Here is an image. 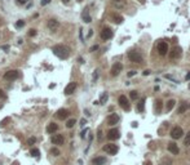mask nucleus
<instances>
[{
    "label": "nucleus",
    "instance_id": "1",
    "mask_svg": "<svg viewBox=\"0 0 190 165\" xmlns=\"http://www.w3.org/2000/svg\"><path fill=\"white\" fill-rule=\"evenodd\" d=\"M52 52H53V54L57 56L61 59H66L70 56V49L66 45H62V44H57V45H54L52 48Z\"/></svg>",
    "mask_w": 190,
    "mask_h": 165
},
{
    "label": "nucleus",
    "instance_id": "2",
    "mask_svg": "<svg viewBox=\"0 0 190 165\" xmlns=\"http://www.w3.org/2000/svg\"><path fill=\"white\" fill-rule=\"evenodd\" d=\"M104 151L109 155H116L119 151V147L114 143H109V145H105L104 146Z\"/></svg>",
    "mask_w": 190,
    "mask_h": 165
},
{
    "label": "nucleus",
    "instance_id": "3",
    "mask_svg": "<svg viewBox=\"0 0 190 165\" xmlns=\"http://www.w3.org/2000/svg\"><path fill=\"white\" fill-rule=\"evenodd\" d=\"M128 58L131 59V62H134V63H141L142 62V56L138 53V52H128Z\"/></svg>",
    "mask_w": 190,
    "mask_h": 165
},
{
    "label": "nucleus",
    "instance_id": "4",
    "mask_svg": "<svg viewBox=\"0 0 190 165\" xmlns=\"http://www.w3.org/2000/svg\"><path fill=\"white\" fill-rule=\"evenodd\" d=\"M18 76H20V72H18L17 70H9V71H6V72L4 74V79H5V80H9V81L16 80Z\"/></svg>",
    "mask_w": 190,
    "mask_h": 165
},
{
    "label": "nucleus",
    "instance_id": "5",
    "mask_svg": "<svg viewBox=\"0 0 190 165\" xmlns=\"http://www.w3.org/2000/svg\"><path fill=\"white\" fill-rule=\"evenodd\" d=\"M118 102H119V104H120V107L123 108L124 111H130V110H131L130 102H128V99H127L126 95H120L119 99H118Z\"/></svg>",
    "mask_w": 190,
    "mask_h": 165
},
{
    "label": "nucleus",
    "instance_id": "6",
    "mask_svg": "<svg viewBox=\"0 0 190 165\" xmlns=\"http://www.w3.org/2000/svg\"><path fill=\"white\" fill-rule=\"evenodd\" d=\"M182 134H184V132H182V128H180V126H174L171 130V137L173 139H180L182 137Z\"/></svg>",
    "mask_w": 190,
    "mask_h": 165
},
{
    "label": "nucleus",
    "instance_id": "7",
    "mask_svg": "<svg viewBox=\"0 0 190 165\" xmlns=\"http://www.w3.org/2000/svg\"><path fill=\"white\" fill-rule=\"evenodd\" d=\"M108 138H109L110 141H116V139H119V138H120V132H119V129L114 128V129L109 130V133H108Z\"/></svg>",
    "mask_w": 190,
    "mask_h": 165
},
{
    "label": "nucleus",
    "instance_id": "8",
    "mask_svg": "<svg viewBox=\"0 0 190 165\" xmlns=\"http://www.w3.org/2000/svg\"><path fill=\"white\" fill-rule=\"evenodd\" d=\"M112 30L111 28H109V27H105L102 31H101V39L102 40H109V39H111L112 37Z\"/></svg>",
    "mask_w": 190,
    "mask_h": 165
},
{
    "label": "nucleus",
    "instance_id": "9",
    "mask_svg": "<svg viewBox=\"0 0 190 165\" xmlns=\"http://www.w3.org/2000/svg\"><path fill=\"white\" fill-rule=\"evenodd\" d=\"M52 143L53 145H57V146H61V145H64V142H65V138L62 134H54V136L52 137Z\"/></svg>",
    "mask_w": 190,
    "mask_h": 165
},
{
    "label": "nucleus",
    "instance_id": "10",
    "mask_svg": "<svg viewBox=\"0 0 190 165\" xmlns=\"http://www.w3.org/2000/svg\"><path fill=\"white\" fill-rule=\"evenodd\" d=\"M158 52L160 56H166L167 52H168V44H167L166 41H160L158 44Z\"/></svg>",
    "mask_w": 190,
    "mask_h": 165
},
{
    "label": "nucleus",
    "instance_id": "11",
    "mask_svg": "<svg viewBox=\"0 0 190 165\" xmlns=\"http://www.w3.org/2000/svg\"><path fill=\"white\" fill-rule=\"evenodd\" d=\"M48 28L50 30V31H53V32H56L57 30H58V27H60V22L57 21V19H49L48 21Z\"/></svg>",
    "mask_w": 190,
    "mask_h": 165
},
{
    "label": "nucleus",
    "instance_id": "12",
    "mask_svg": "<svg viewBox=\"0 0 190 165\" xmlns=\"http://www.w3.org/2000/svg\"><path fill=\"white\" fill-rule=\"evenodd\" d=\"M75 89H76V82H75V81L69 82V84L66 85V88H65V94H66V95L72 94V93L75 92Z\"/></svg>",
    "mask_w": 190,
    "mask_h": 165
},
{
    "label": "nucleus",
    "instance_id": "13",
    "mask_svg": "<svg viewBox=\"0 0 190 165\" xmlns=\"http://www.w3.org/2000/svg\"><path fill=\"white\" fill-rule=\"evenodd\" d=\"M69 114H70V112L67 111V110H65V108H60V110L56 112V117L60 119V120H65L67 116H69Z\"/></svg>",
    "mask_w": 190,
    "mask_h": 165
},
{
    "label": "nucleus",
    "instance_id": "14",
    "mask_svg": "<svg viewBox=\"0 0 190 165\" xmlns=\"http://www.w3.org/2000/svg\"><path fill=\"white\" fill-rule=\"evenodd\" d=\"M182 54V48L180 47H174L171 52V59H176V58H180Z\"/></svg>",
    "mask_w": 190,
    "mask_h": 165
},
{
    "label": "nucleus",
    "instance_id": "15",
    "mask_svg": "<svg viewBox=\"0 0 190 165\" xmlns=\"http://www.w3.org/2000/svg\"><path fill=\"white\" fill-rule=\"evenodd\" d=\"M122 69H123L122 63H119V62L114 63L112 67H111V75H112V76H116V75H119V72L122 71Z\"/></svg>",
    "mask_w": 190,
    "mask_h": 165
},
{
    "label": "nucleus",
    "instance_id": "16",
    "mask_svg": "<svg viewBox=\"0 0 190 165\" xmlns=\"http://www.w3.org/2000/svg\"><path fill=\"white\" fill-rule=\"evenodd\" d=\"M168 151L172 154V155H177L178 152H180V150H178V147H177V145L176 143H173V142H171V143H168Z\"/></svg>",
    "mask_w": 190,
    "mask_h": 165
},
{
    "label": "nucleus",
    "instance_id": "17",
    "mask_svg": "<svg viewBox=\"0 0 190 165\" xmlns=\"http://www.w3.org/2000/svg\"><path fill=\"white\" fill-rule=\"evenodd\" d=\"M118 121H119V115H116V114H111L108 119L109 125H115V124H118Z\"/></svg>",
    "mask_w": 190,
    "mask_h": 165
},
{
    "label": "nucleus",
    "instance_id": "18",
    "mask_svg": "<svg viewBox=\"0 0 190 165\" xmlns=\"http://www.w3.org/2000/svg\"><path fill=\"white\" fill-rule=\"evenodd\" d=\"M58 130V125L56 123H49L48 126H47V133L49 134H53V133H56Z\"/></svg>",
    "mask_w": 190,
    "mask_h": 165
},
{
    "label": "nucleus",
    "instance_id": "19",
    "mask_svg": "<svg viewBox=\"0 0 190 165\" xmlns=\"http://www.w3.org/2000/svg\"><path fill=\"white\" fill-rule=\"evenodd\" d=\"M92 163H93V165H104V164L106 163V157H104V156L94 157Z\"/></svg>",
    "mask_w": 190,
    "mask_h": 165
},
{
    "label": "nucleus",
    "instance_id": "20",
    "mask_svg": "<svg viewBox=\"0 0 190 165\" xmlns=\"http://www.w3.org/2000/svg\"><path fill=\"white\" fill-rule=\"evenodd\" d=\"M82 17H83V21H84L86 23H89V22L92 21V18H90V16H89L88 9H84V12H83V14H82Z\"/></svg>",
    "mask_w": 190,
    "mask_h": 165
},
{
    "label": "nucleus",
    "instance_id": "21",
    "mask_svg": "<svg viewBox=\"0 0 190 165\" xmlns=\"http://www.w3.org/2000/svg\"><path fill=\"white\" fill-rule=\"evenodd\" d=\"M112 19H114V22H115L116 25H119V23L123 22V17L119 16V14H112Z\"/></svg>",
    "mask_w": 190,
    "mask_h": 165
},
{
    "label": "nucleus",
    "instance_id": "22",
    "mask_svg": "<svg viewBox=\"0 0 190 165\" xmlns=\"http://www.w3.org/2000/svg\"><path fill=\"white\" fill-rule=\"evenodd\" d=\"M188 108H190V104H188V103H182L181 106H180V108H178V114H184V112H185Z\"/></svg>",
    "mask_w": 190,
    "mask_h": 165
},
{
    "label": "nucleus",
    "instance_id": "23",
    "mask_svg": "<svg viewBox=\"0 0 190 165\" xmlns=\"http://www.w3.org/2000/svg\"><path fill=\"white\" fill-rule=\"evenodd\" d=\"M108 98H109L108 93H104V94L101 95V98H100V102H98V104H105V103H106V101H108Z\"/></svg>",
    "mask_w": 190,
    "mask_h": 165
},
{
    "label": "nucleus",
    "instance_id": "24",
    "mask_svg": "<svg viewBox=\"0 0 190 165\" xmlns=\"http://www.w3.org/2000/svg\"><path fill=\"white\" fill-rule=\"evenodd\" d=\"M137 110H138L140 112H142L144 110H145V99H142V101L137 104Z\"/></svg>",
    "mask_w": 190,
    "mask_h": 165
},
{
    "label": "nucleus",
    "instance_id": "25",
    "mask_svg": "<svg viewBox=\"0 0 190 165\" xmlns=\"http://www.w3.org/2000/svg\"><path fill=\"white\" fill-rule=\"evenodd\" d=\"M174 103H176V102H174L173 99H171V101L167 102V111H171V110L174 107Z\"/></svg>",
    "mask_w": 190,
    "mask_h": 165
},
{
    "label": "nucleus",
    "instance_id": "26",
    "mask_svg": "<svg viewBox=\"0 0 190 165\" xmlns=\"http://www.w3.org/2000/svg\"><path fill=\"white\" fill-rule=\"evenodd\" d=\"M24 26H25V21L24 19H20V21H17L16 23H14V27H16V28H21Z\"/></svg>",
    "mask_w": 190,
    "mask_h": 165
},
{
    "label": "nucleus",
    "instance_id": "27",
    "mask_svg": "<svg viewBox=\"0 0 190 165\" xmlns=\"http://www.w3.org/2000/svg\"><path fill=\"white\" fill-rule=\"evenodd\" d=\"M75 124H76V120H75V119H70L69 121L66 123V126H67V128H72Z\"/></svg>",
    "mask_w": 190,
    "mask_h": 165
},
{
    "label": "nucleus",
    "instance_id": "28",
    "mask_svg": "<svg viewBox=\"0 0 190 165\" xmlns=\"http://www.w3.org/2000/svg\"><path fill=\"white\" fill-rule=\"evenodd\" d=\"M184 145L185 146H190V132L185 136V138H184Z\"/></svg>",
    "mask_w": 190,
    "mask_h": 165
},
{
    "label": "nucleus",
    "instance_id": "29",
    "mask_svg": "<svg viewBox=\"0 0 190 165\" xmlns=\"http://www.w3.org/2000/svg\"><path fill=\"white\" fill-rule=\"evenodd\" d=\"M160 106H162V101H160V99H156V106H155L156 114H159V112H160Z\"/></svg>",
    "mask_w": 190,
    "mask_h": 165
},
{
    "label": "nucleus",
    "instance_id": "30",
    "mask_svg": "<svg viewBox=\"0 0 190 165\" xmlns=\"http://www.w3.org/2000/svg\"><path fill=\"white\" fill-rule=\"evenodd\" d=\"M30 154H31L32 156H35V157H38V156L40 155V151H39V150H38V148H32L31 151H30Z\"/></svg>",
    "mask_w": 190,
    "mask_h": 165
},
{
    "label": "nucleus",
    "instance_id": "31",
    "mask_svg": "<svg viewBox=\"0 0 190 165\" xmlns=\"http://www.w3.org/2000/svg\"><path fill=\"white\" fill-rule=\"evenodd\" d=\"M36 142V138L35 137H30L28 139H27V145H30V146H32L34 143Z\"/></svg>",
    "mask_w": 190,
    "mask_h": 165
},
{
    "label": "nucleus",
    "instance_id": "32",
    "mask_svg": "<svg viewBox=\"0 0 190 165\" xmlns=\"http://www.w3.org/2000/svg\"><path fill=\"white\" fill-rule=\"evenodd\" d=\"M131 98H132V99H137V98H138V94H137V92H136V90H132V92H131Z\"/></svg>",
    "mask_w": 190,
    "mask_h": 165
},
{
    "label": "nucleus",
    "instance_id": "33",
    "mask_svg": "<svg viewBox=\"0 0 190 165\" xmlns=\"http://www.w3.org/2000/svg\"><path fill=\"white\" fill-rule=\"evenodd\" d=\"M50 154H52L53 156H60V151H58L57 148H52V150H50Z\"/></svg>",
    "mask_w": 190,
    "mask_h": 165
},
{
    "label": "nucleus",
    "instance_id": "34",
    "mask_svg": "<svg viewBox=\"0 0 190 165\" xmlns=\"http://www.w3.org/2000/svg\"><path fill=\"white\" fill-rule=\"evenodd\" d=\"M35 35H36V30L32 28V30H30V31H28V36H30V37H34Z\"/></svg>",
    "mask_w": 190,
    "mask_h": 165
},
{
    "label": "nucleus",
    "instance_id": "35",
    "mask_svg": "<svg viewBox=\"0 0 190 165\" xmlns=\"http://www.w3.org/2000/svg\"><path fill=\"white\" fill-rule=\"evenodd\" d=\"M9 120H10L9 117H5V119L3 120V121H2V124H0V125H2V126H4V125H6V123H8V121H9Z\"/></svg>",
    "mask_w": 190,
    "mask_h": 165
},
{
    "label": "nucleus",
    "instance_id": "36",
    "mask_svg": "<svg viewBox=\"0 0 190 165\" xmlns=\"http://www.w3.org/2000/svg\"><path fill=\"white\" fill-rule=\"evenodd\" d=\"M49 3H50V0H42V1H40L42 5H47V4H49Z\"/></svg>",
    "mask_w": 190,
    "mask_h": 165
},
{
    "label": "nucleus",
    "instance_id": "37",
    "mask_svg": "<svg viewBox=\"0 0 190 165\" xmlns=\"http://www.w3.org/2000/svg\"><path fill=\"white\" fill-rule=\"evenodd\" d=\"M134 75H136V71H130V72L127 74V76L131 78V76H134Z\"/></svg>",
    "mask_w": 190,
    "mask_h": 165
},
{
    "label": "nucleus",
    "instance_id": "38",
    "mask_svg": "<svg viewBox=\"0 0 190 165\" xmlns=\"http://www.w3.org/2000/svg\"><path fill=\"white\" fill-rule=\"evenodd\" d=\"M28 0H17V4H26Z\"/></svg>",
    "mask_w": 190,
    "mask_h": 165
},
{
    "label": "nucleus",
    "instance_id": "39",
    "mask_svg": "<svg viewBox=\"0 0 190 165\" xmlns=\"http://www.w3.org/2000/svg\"><path fill=\"white\" fill-rule=\"evenodd\" d=\"M86 124H87V120H86V119H82V121H80V125H82V126H84Z\"/></svg>",
    "mask_w": 190,
    "mask_h": 165
},
{
    "label": "nucleus",
    "instance_id": "40",
    "mask_svg": "<svg viewBox=\"0 0 190 165\" xmlns=\"http://www.w3.org/2000/svg\"><path fill=\"white\" fill-rule=\"evenodd\" d=\"M0 97H2L3 99H5V98H6V95L4 94V92H3V90H0Z\"/></svg>",
    "mask_w": 190,
    "mask_h": 165
},
{
    "label": "nucleus",
    "instance_id": "41",
    "mask_svg": "<svg viewBox=\"0 0 190 165\" xmlns=\"http://www.w3.org/2000/svg\"><path fill=\"white\" fill-rule=\"evenodd\" d=\"M98 49V45H93L92 48H90V52H94V50H97Z\"/></svg>",
    "mask_w": 190,
    "mask_h": 165
},
{
    "label": "nucleus",
    "instance_id": "42",
    "mask_svg": "<svg viewBox=\"0 0 190 165\" xmlns=\"http://www.w3.org/2000/svg\"><path fill=\"white\" fill-rule=\"evenodd\" d=\"M97 137H98V139H101V138H102V133H101V130H98V133H97Z\"/></svg>",
    "mask_w": 190,
    "mask_h": 165
},
{
    "label": "nucleus",
    "instance_id": "43",
    "mask_svg": "<svg viewBox=\"0 0 190 165\" xmlns=\"http://www.w3.org/2000/svg\"><path fill=\"white\" fill-rule=\"evenodd\" d=\"M87 132H88V129H86V130H83V132H82V138H84V137H86V133H87Z\"/></svg>",
    "mask_w": 190,
    "mask_h": 165
},
{
    "label": "nucleus",
    "instance_id": "44",
    "mask_svg": "<svg viewBox=\"0 0 190 165\" xmlns=\"http://www.w3.org/2000/svg\"><path fill=\"white\" fill-rule=\"evenodd\" d=\"M2 49H4V50H8V49H9V45H3V47H2Z\"/></svg>",
    "mask_w": 190,
    "mask_h": 165
},
{
    "label": "nucleus",
    "instance_id": "45",
    "mask_svg": "<svg viewBox=\"0 0 190 165\" xmlns=\"http://www.w3.org/2000/svg\"><path fill=\"white\" fill-rule=\"evenodd\" d=\"M150 74V71L149 70H146V71H144V75H145V76H146V75H149Z\"/></svg>",
    "mask_w": 190,
    "mask_h": 165
},
{
    "label": "nucleus",
    "instance_id": "46",
    "mask_svg": "<svg viewBox=\"0 0 190 165\" xmlns=\"http://www.w3.org/2000/svg\"><path fill=\"white\" fill-rule=\"evenodd\" d=\"M78 61H79L80 63H84V61H83V58H78Z\"/></svg>",
    "mask_w": 190,
    "mask_h": 165
},
{
    "label": "nucleus",
    "instance_id": "47",
    "mask_svg": "<svg viewBox=\"0 0 190 165\" xmlns=\"http://www.w3.org/2000/svg\"><path fill=\"white\" fill-rule=\"evenodd\" d=\"M69 1H70V0H62V3H64V4H67Z\"/></svg>",
    "mask_w": 190,
    "mask_h": 165
},
{
    "label": "nucleus",
    "instance_id": "48",
    "mask_svg": "<svg viewBox=\"0 0 190 165\" xmlns=\"http://www.w3.org/2000/svg\"><path fill=\"white\" fill-rule=\"evenodd\" d=\"M144 165H151V163L150 161H145V164H144Z\"/></svg>",
    "mask_w": 190,
    "mask_h": 165
},
{
    "label": "nucleus",
    "instance_id": "49",
    "mask_svg": "<svg viewBox=\"0 0 190 165\" xmlns=\"http://www.w3.org/2000/svg\"><path fill=\"white\" fill-rule=\"evenodd\" d=\"M189 79H190V72H189V74L186 75V80H189Z\"/></svg>",
    "mask_w": 190,
    "mask_h": 165
},
{
    "label": "nucleus",
    "instance_id": "50",
    "mask_svg": "<svg viewBox=\"0 0 190 165\" xmlns=\"http://www.w3.org/2000/svg\"><path fill=\"white\" fill-rule=\"evenodd\" d=\"M112 1H114V3H120L122 0H112Z\"/></svg>",
    "mask_w": 190,
    "mask_h": 165
},
{
    "label": "nucleus",
    "instance_id": "51",
    "mask_svg": "<svg viewBox=\"0 0 190 165\" xmlns=\"http://www.w3.org/2000/svg\"><path fill=\"white\" fill-rule=\"evenodd\" d=\"M12 165H18V163H17V161H16V163H13V164H12Z\"/></svg>",
    "mask_w": 190,
    "mask_h": 165
},
{
    "label": "nucleus",
    "instance_id": "52",
    "mask_svg": "<svg viewBox=\"0 0 190 165\" xmlns=\"http://www.w3.org/2000/svg\"><path fill=\"white\" fill-rule=\"evenodd\" d=\"M78 1H82V0H78Z\"/></svg>",
    "mask_w": 190,
    "mask_h": 165
},
{
    "label": "nucleus",
    "instance_id": "53",
    "mask_svg": "<svg viewBox=\"0 0 190 165\" xmlns=\"http://www.w3.org/2000/svg\"><path fill=\"white\" fill-rule=\"evenodd\" d=\"M189 88H190V84H189Z\"/></svg>",
    "mask_w": 190,
    "mask_h": 165
},
{
    "label": "nucleus",
    "instance_id": "54",
    "mask_svg": "<svg viewBox=\"0 0 190 165\" xmlns=\"http://www.w3.org/2000/svg\"><path fill=\"white\" fill-rule=\"evenodd\" d=\"M0 107H2V106H0Z\"/></svg>",
    "mask_w": 190,
    "mask_h": 165
}]
</instances>
